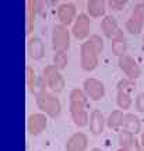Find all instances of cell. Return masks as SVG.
<instances>
[{"label":"cell","mask_w":144,"mask_h":151,"mask_svg":"<svg viewBox=\"0 0 144 151\" xmlns=\"http://www.w3.org/2000/svg\"><path fill=\"white\" fill-rule=\"evenodd\" d=\"M83 90L87 94V97L92 101H99L105 97V86L98 78L90 77L83 81Z\"/></svg>","instance_id":"cell-8"},{"label":"cell","mask_w":144,"mask_h":151,"mask_svg":"<svg viewBox=\"0 0 144 151\" xmlns=\"http://www.w3.org/2000/svg\"><path fill=\"white\" fill-rule=\"evenodd\" d=\"M48 126V116L45 113L39 112V113H32L28 116L27 120V130L28 133L34 137H37L42 133L43 130L46 129Z\"/></svg>","instance_id":"cell-10"},{"label":"cell","mask_w":144,"mask_h":151,"mask_svg":"<svg viewBox=\"0 0 144 151\" xmlns=\"http://www.w3.org/2000/svg\"><path fill=\"white\" fill-rule=\"evenodd\" d=\"M125 27H126V31L132 35H136V34L144 31V1H139L134 6Z\"/></svg>","instance_id":"cell-4"},{"label":"cell","mask_w":144,"mask_h":151,"mask_svg":"<svg viewBox=\"0 0 144 151\" xmlns=\"http://www.w3.org/2000/svg\"><path fill=\"white\" fill-rule=\"evenodd\" d=\"M107 1L104 0H90L87 3V11L88 16L92 18H98V17H105V11H107Z\"/></svg>","instance_id":"cell-18"},{"label":"cell","mask_w":144,"mask_h":151,"mask_svg":"<svg viewBox=\"0 0 144 151\" xmlns=\"http://www.w3.org/2000/svg\"><path fill=\"white\" fill-rule=\"evenodd\" d=\"M27 53L30 59L32 60H41L45 56V45L43 41L38 37H32L27 42Z\"/></svg>","instance_id":"cell-14"},{"label":"cell","mask_w":144,"mask_h":151,"mask_svg":"<svg viewBox=\"0 0 144 151\" xmlns=\"http://www.w3.org/2000/svg\"><path fill=\"white\" fill-rule=\"evenodd\" d=\"M140 144H141V147L144 148V133L141 134V139H140Z\"/></svg>","instance_id":"cell-29"},{"label":"cell","mask_w":144,"mask_h":151,"mask_svg":"<svg viewBox=\"0 0 144 151\" xmlns=\"http://www.w3.org/2000/svg\"><path fill=\"white\" fill-rule=\"evenodd\" d=\"M139 151H144V148H143V147H141V148H140V150Z\"/></svg>","instance_id":"cell-33"},{"label":"cell","mask_w":144,"mask_h":151,"mask_svg":"<svg viewBox=\"0 0 144 151\" xmlns=\"http://www.w3.org/2000/svg\"><path fill=\"white\" fill-rule=\"evenodd\" d=\"M132 104H133V99L130 94H126L123 91L116 92V105L120 109H129L132 106Z\"/></svg>","instance_id":"cell-22"},{"label":"cell","mask_w":144,"mask_h":151,"mask_svg":"<svg viewBox=\"0 0 144 151\" xmlns=\"http://www.w3.org/2000/svg\"><path fill=\"white\" fill-rule=\"evenodd\" d=\"M123 130H126L132 134H139L141 130V123L140 119L134 113H126L125 115V123H123Z\"/></svg>","instance_id":"cell-19"},{"label":"cell","mask_w":144,"mask_h":151,"mask_svg":"<svg viewBox=\"0 0 144 151\" xmlns=\"http://www.w3.org/2000/svg\"><path fill=\"white\" fill-rule=\"evenodd\" d=\"M25 80H27V86L30 92L34 94L35 97L45 92L46 88H48L43 77L42 76H37V71L34 70V67H31V66H27V69H25Z\"/></svg>","instance_id":"cell-6"},{"label":"cell","mask_w":144,"mask_h":151,"mask_svg":"<svg viewBox=\"0 0 144 151\" xmlns=\"http://www.w3.org/2000/svg\"><path fill=\"white\" fill-rule=\"evenodd\" d=\"M143 49H144V31H143Z\"/></svg>","instance_id":"cell-32"},{"label":"cell","mask_w":144,"mask_h":151,"mask_svg":"<svg viewBox=\"0 0 144 151\" xmlns=\"http://www.w3.org/2000/svg\"><path fill=\"white\" fill-rule=\"evenodd\" d=\"M136 88V80H132V78H122V80L117 81L116 90L117 91H123L126 94H130Z\"/></svg>","instance_id":"cell-23"},{"label":"cell","mask_w":144,"mask_h":151,"mask_svg":"<svg viewBox=\"0 0 144 151\" xmlns=\"http://www.w3.org/2000/svg\"><path fill=\"white\" fill-rule=\"evenodd\" d=\"M101 28H102V32L104 35L108 38V39H119V38H125L123 37V31L122 28L119 27L116 18L112 16H105L102 18L101 21Z\"/></svg>","instance_id":"cell-11"},{"label":"cell","mask_w":144,"mask_h":151,"mask_svg":"<svg viewBox=\"0 0 144 151\" xmlns=\"http://www.w3.org/2000/svg\"><path fill=\"white\" fill-rule=\"evenodd\" d=\"M70 102H80V104H84V105H88V97L84 92V90L74 88L70 92Z\"/></svg>","instance_id":"cell-25"},{"label":"cell","mask_w":144,"mask_h":151,"mask_svg":"<svg viewBox=\"0 0 144 151\" xmlns=\"http://www.w3.org/2000/svg\"><path fill=\"white\" fill-rule=\"evenodd\" d=\"M127 41L126 38H119V39H113L112 41V52L115 56L122 58L125 55H127Z\"/></svg>","instance_id":"cell-21"},{"label":"cell","mask_w":144,"mask_h":151,"mask_svg":"<svg viewBox=\"0 0 144 151\" xmlns=\"http://www.w3.org/2000/svg\"><path fill=\"white\" fill-rule=\"evenodd\" d=\"M58 18L60 24L64 27H69L70 24H74L77 18V9L73 3H62L58 7Z\"/></svg>","instance_id":"cell-13"},{"label":"cell","mask_w":144,"mask_h":151,"mask_svg":"<svg viewBox=\"0 0 144 151\" xmlns=\"http://www.w3.org/2000/svg\"><path fill=\"white\" fill-rule=\"evenodd\" d=\"M105 124H107V119L104 116V113L99 109H94L90 115V132L94 136H99L102 134V132L105 129Z\"/></svg>","instance_id":"cell-16"},{"label":"cell","mask_w":144,"mask_h":151,"mask_svg":"<svg viewBox=\"0 0 144 151\" xmlns=\"http://www.w3.org/2000/svg\"><path fill=\"white\" fill-rule=\"evenodd\" d=\"M67 62H69L67 52H55V55H53V66H56L60 71L66 69Z\"/></svg>","instance_id":"cell-24"},{"label":"cell","mask_w":144,"mask_h":151,"mask_svg":"<svg viewBox=\"0 0 144 151\" xmlns=\"http://www.w3.org/2000/svg\"><path fill=\"white\" fill-rule=\"evenodd\" d=\"M90 29H91V20L90 16L86 13H80L77 18H76L73 28H71V34L78 41H84L86 38L90 37Z\"/></svg>","instance_id":"cell-7"},{"label":"cell","mask_w":144,"mask_h":151,"mask_svg":"<svg viewBox=\"0 0 144 151\" xmlns=\"http://www.w3.org/2000/svg\"><path fill=\"white\" fill-rule=\"evenodd\" d=\"M125 115L120 109H115L109 113V116L107 119V124L109 129L112 130H120L123 129V123H125Z\"/></svg>","instance_id":"cell-20"},{"label":"cell","mask_w":144,"mask_h":151,"mask_svg":"<svg viewBox=\"0 0 144 151\" xmlns=\"http://www.w3.org/2000/svg\"><path fill=\"white\" fill-rule=\"evenodd\" d=\"M52 48L55 52H67L70 48V31L62 24H56L52 29Z\"/></svg>","instance_id":"cell-5"},{"label":"cell","mask_w":144,"mask_h":151,"mask_svg":"<svg viewBox=\"0 0 144 151\" xmlns=\"http://www.w3.org/2000/svg\"><path fill=\"white\" fill-rule=\"evenodd\" d=\"M104 50V41L99 35H91L80 48V66L84 71H94L99 63V55Z\"/></svg>","instance_id":"cell-1"},{"label":"cell","mask_w":144,"mask_h":151,"mask_svg":"<svg viewBox=\"0 0 144 151\" xmlns=\"http://www.w3.org/2000/svg\"><path fill=\"white\" fill-rule=\"evenodd\" d=\"M136 109L137 112L144 113V92H140L136 97Z\"/></svg>","instance_id":"cell-28"},{"label":"cell","mask_w":144,"mask_h":151,"mask_svg":"<svg viewBox=\"0 0 144 151\" xmlns=\"http://www.w3.org/2000/svg\"><path fill=\"white\" fill-rule=\"evenodd\" d=\"M117 140H119V146L122 147V148H125L126 151H139L141 148V144L136 139V136L123 129L119 132Z\"/></svg>","instance_id":"cell-17"},{"label":"cell","mask_w":144,"mask_h":151,"mask_svg":"<svg viewBox=\"0 0 144 151\" xmlns=\"http://www.w3.org/2000/svg\"><path fill=\"white\" fill-rule=\"evenodd\" d=\"M107 4L111 10L120 11V10H123L125 6L127 4V1H125V0H109V1H107Z\"/></svg>","instance_id":"cell-27"},{"label":"cell","mask_w":144,"mask_h":151,"mask_svg":"<svg viewBox=\"0 0 144 151\" xmlns=\"http://www.w3.org/2000/svg\"><path fill=\"white\" fill-rule=\"evenodd\" d=\"M117 65H119V69L126 74L127 78L137 80L140 76H141V69H140V66L137 65V62H136L132 56H129V55H125L122 58H119Z\"/></svg>","instance_id":"cell-9"},{"label":"cell","mask_w":144,"mask_h":151,"mask_svg":"<svg viewBox=\"0 0 144 151\" xmlns=\"http://www.w3.org/2000/svg\"><path fill=\"white\" fill-rule=\"evenodd\" d=\"M116 151H126V150H125V148H122V147H119V148H117Z\"/></svg>","instance_id":"cell-31"},{"label":"cell","mask_w":144,"mask_h":151,"mask_svg":"<svg viewBox=\"0 0 144 151\" xmlns=\"http://www.w3.org/2000/svg\"><path fill=\"white\" fill-rule=\"evenodd\" d=\"M87 147H88V137L81 132L71 134L66 143V151H86Z\"/></svg>","instance_id":"cell-15"},{"label":"cell","mask_w":144,"mask_h":151,"mask_svg":"<svg viewBox=\"0 0 144 151\" xmlns=\"http://www.w3.org/2000/svg\"><path fill=\"white\" fill-rule=\"evenodd\" d=\"M70 115L76 126L84 127L90 124V116L87 112V105L80 102H70Z\"/></svg>","instance_id":"cell-12"},{"label":"cell","mask_w":144,"mask_h":151,"mask_svg":"<svg viewBox=\"0 0 144 151\" xmlns=\"http://www.w3.org/2000/svg\"><path fill=\"white\" fill-rule=\"evenodd\" d=\"M90 151H102L101 148H92V150H90Z\"/></svg>","instance_id":"cell-30"},{"label":"cell","mask_w":144,"mask_h":151,"mask_svg":"<svg viewBox=\"0 0 144 151\" xmlns=\"http://www.w3.org/2000/svg\"><path fill=\"white\" fill-rule=\"evenodd\" d=\"M37 105L38 108L42 111V113H45L49 118H58L60 112H62V104L53 92L45 91L42 94H39L37 97Z\"/></svg>","instance_id":"cell-2"},{"label":"cell","mask_w":144,"mask_h":151,"mask_svg":"<svg viewBox=\"0 0 144 151\" xmlns=\"http://www.w3.org/2000/svg\"><path fill=\"white\" fill-rule=\"evenodd\" d=\"M42 77L45 83H46V87L55 94H59L64 90V86H66V81H64V77L62 74V71L59 70L56 66L53 65H48L43 67L42 70Z\"/></svg>","instance_id":"cell-3"},{"label":"cell","mask_w":144,"mask_h":151,"mask_svg":"<svg viewBox=\"0 0 144 151\" xmlns=\"http://www.w3.org/2000/svg\"><path fill=\"white\" fill-rule=\"evenodd\" d=\"M35 17H37V11L34 9L31 1H28V9H27V34H31L35 25Z\"/></svg>","instance_id":"cell-26"}]
</instances>
